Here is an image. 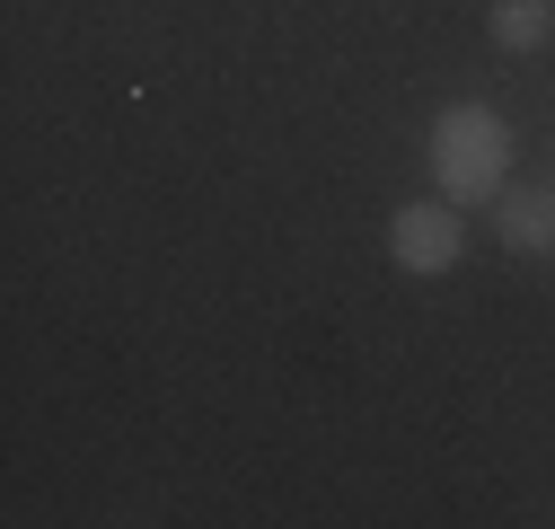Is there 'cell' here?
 I'll return each instance as SVG.
<instances>
[{
    "label": "cell",
    "instance_id": "cell-1",
    "mask_svg": "<svg viewBox=\"0 0 555 529\" xmlns=\"http://www.w3.org/2000/svg\"><path fill=\"white\" fill-rule=\"evenodd\" d=\"M433 185L450 194V204H494V194L512 185V124L485 106V98H459L433 115Z\"/></svg>",
    "mask_w": 555,
    "mask_h": 529
},
{
    "label": "cell",
    "instance_id": "cell-2",
    "mask_svg": "<svg viewBox=\"0 0 555 529\" xmlns=\"http://www.w3.org/2000/svg\"><path fill=\"white\" fill-rule=\"evenodd\" d=\"M388 256H397V274H450V264L467 256V221H459V204L441 194V204H397L388 212Z\"/></svg>",
    "mask_w": 555,
    "mask_h": 529
},
{
    "label": "cell",
    "instance_id": "cell-3",
    "mask_svg": "<svg viewBox=\"0 0 555 529\" xmlns=\"http://www.w3.org/2000/svg\"><path fill=\"white\" fill-rule=\"evenodd\" d=\"M494 230H503L512 256H555V185H503Z\"/></svg>",
    "mask_w": 555,
    "mask_h": 529
},
{
    "label": "cell",
    "instance_id": "cell-4",
    "mask_svg": "<svg viewBox=\"0 0 555 529\" xmlns=\"http://www.w3.org/2000/svg\"><path fill=\"white\" fill-rule=\"evenodd\" d=\"M546 27H555V0H494V10H485V36L503 53H538Z\"/></svg>",
    "mask_w": 555,
    "mask_h": 529
}]
</instances>
